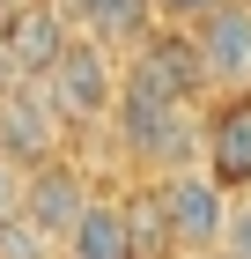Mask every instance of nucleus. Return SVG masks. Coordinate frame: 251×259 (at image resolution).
I'll use <instances>...</instances> for the list:
<instances>
[{"label": "nucleus", "mask_w": 251, "mask_h": 259, "mask_svg": "<svg viewBox=\"0 0 251 259\" xmlns=\"http://www.w3.org/2000/svg\"><path fill=\"white\" fill-rule=\"evenodd\" d=\"M96 148L118 156V178H170V170L199 163V104L170 97L155 74H140V67L126 60L111 126H104Z\"/></svg>", "instance_id": "1"}, {"label": "nucleus", "mask_w": 251, "mask_h": 259, "mask_svg": "<svg viewBox=\"0 0 251 259\" xmlns=\"http://www.w3.org/2000/svg\"><path fill=\"white\" fill-rule=\"evenodd\" d=\"M118 74H126V52H111L104 37H67V52L52 60V74H44V89H52L59 119L74 126V156H89L104 141V126H111V104H118Z\"/></svg>", "instance_id": "2"}, {"label": "nucleus", "mask_w": 251, "mask_h": 259, "mask_svg": "<svg viewBox=\"0 0 251 259\" xmlns=\"http://www.w3.org/2000/svg\"><path fill=\"white\" fill-rule=\"evenodd\" d=\"M0 156L22 163V170H37V163H52V156H74V126L59 119L52 89L30 81V74H15L0 89Z\"/></svg>", "instance_id": "3"}, {"label": "nucleus", "mask_w": 251, "mask_h": 259, "mask_svg": "<svg viewBox=\"0 0 251 259\" xmlns=\"http://www.w3.org/2000/svg\"><path fill=\"white\" fill-rule=\"evenodd\" d=\"M199 170L222 193H251V81L199 104Z\"/></svg>", "instance_id": "4"}, {"label": "nucleus", "mask_w": 251, "mask_h": 259, "mask_svg": "<svg viewBox=\"0 0 251 259\" xmlns=\"http://www.w3.org/2000/svg\"><path fill=\"white\" fill-rule=\"evenodd\" d=\"M163 207H170L177 252H185V259H214V252H222V230H229L236 193H222L199 163H185V170H170V178H163Z\"/></svg>", "instance_id": "5"}, {"label": "nucleus", "mask_w": 251, "mask_h": 259, "mask_svg": "<svg viewBox=\"0 0 251 259\" xmlns=\"http://www.w3.org/2000/svg\"><path fill=\"white\" fill-rule=\"evenodd\" d=\"M67 37H74V22L59 0H0V67L8 74L44 81L52 60L67 52Z\"/></svg>", "instance_id": "6"}, {"label": "nucleus", "mask_w": 251, "mask_h": 259, "mask_svg": "<svg viewBox=\"0 0 251 259\" xmlns=\"http://www.w3.org/2000/svg\"><path fill=\"white\" fill-rule=\"evenodd\" d=\"M89 193H96V170L81 156H52V163H37V170H22V200H15V215L22 222H37L44 237H67L74 230V215L89 207Z\"/></svg>", "instance_id": "7"}, {"label": "nucleus", "mask_w": 251, "mask_h": 259, "mask_svg": "<svg viewBox=\"0 0 251 259\" xmlns=\"http://www.w3.org/2000/svg\"><path fill=\"white\" fill-rule=\"evenodd\" d=\"M192 45H199V60H207L214 97L222 89H244L251 81V0H214L207 15L192 22Z\"/></svg>", "instance_id": "8"}, {"label": "nucleus", "mask_w": 251, "mask_h": 259, "mask_svg": "<svg viewBox=\"0 0 251 259\" xmlns=\"http://www.w3.org/2000/svg\"><path fill=\"white\" fill-rule=\"evenodd\" d=\"M126 60H133L140 74H155L170 97H185V104H207V97H214L207 60H199V45H192V30H185V22H155L148 37L126 52Z\"/></svg>", "instance_id": "9"}, {"label": "nucleus", "mask_w": 251, "mask_h": 259, "mask_svg": "<svg viewBox=\"0 0 251 259\" xmlns=\"http://www.w3.org/2000/svg\"><path fill=\"white\" fill-rule=\"evenodd\" d=\"M118 215H126V259H185L163 207V178H118Z\"/></svg>", "instance_id": "10"}, {"label": "nucleus", "mask_w": 251, "mask_h": 259, "mask_svg": "<svg viewBox=\"0 0 251 259\" xmlns=\"http://www.w3.org/2000/svg\"><path fill=\"white\" fill-rule=\"evenodd\" d=\"M59 259H126V215H118V178H96L89 207L59 237Z\"/></svg>", "instance_id": "11"}, {"label": "nucleus", "mask_w": 251, "mask_h": 259, "mask_svg": "<svg viewBox=\"0 0 251 259\" xmlns=\"http://www.w3.org/2000/svg\"><path fill=\"white\" fill-rule=\"evenodd\" d=\"M59 8H67V22L81 37H104L111 52H133L155 30V0H59Z\"/></svg>", "instance_id": "12"}, {"label": "nucleus", "mask_w": 251, "mask_h": 259, "mask_svg": "<svg viewBox=\"0 0 251 259\" xmlns=\"http://www.w3.org/2000/svg\"><path fill=\"white\" fill-rule=\"evenodd\" d=\"M0 259H59V244L44 237L37 222H22V215H8V222H0Z\"/></svg>", "instance_id": "13"}, {"label": "nucleus", "mask_w": 251, "mask_h": 259, "mask_svg": "<svg viewBox=\"0 0 251 259\" xmlns=\"http://www.w3.org/2000/svg\"><path fill=\"white\" fill-rule=\"evenodd\" d=\"M222 259H251V193H236L229 230H222Z\"/></svg>", "instance_id": "14"}, {"label": "nucleus", "mask_w": 251, "mask_h": 259, "mask_svg": "<svg viewBox=\"0 0 251 259\" xmlns=\"http://www.w3.org/2000/svg\"><path fill=\"white\" fill-rule=\"evenodd\" d=\"M207 8H214V0H155V22H185V30H192Z\"/></svg>", "instance_id": "15"}, {"label": "nucleus", "mask_w": 251, "mask_h": 259, "mask_svg": "<svg viewBox=\"0 0 251 259\" xmlns=\"http://www.w3.org/2000/svg\"><path fill=\"white\" fill-rule=\"evenodd\" d=\"M15 200H22V163H8V156H0V222L15 215Z\"/></svg>", "instance_id": "16"}, {"label": "nucleus", "mask_w": 251, "mask_h": 259, "mask_svg": "<svg viewBox=\"0 0 251 259\" xmlns=\"http://www.w3.org/2000/svg\"><path fill=\"white\" fill-rule=\"evenodd\" d=\"M8 81H15V74H8V67H0V89H8Z\"/></svg>", "instance_id": "17"}, {"label": "nucleus", "mask_w": 251, "mask_h": 259, "mask_svg": "<svg viewBox=\"0 0 251 259\" xmlns=\"http://www.w3.org/2000/svg\"><path fill=\"white\" fill-rule=\"evenodd\" d=\"M214 259H222V252H214Z\"/></svg>", "instance_id": "18"}]
</instances>
